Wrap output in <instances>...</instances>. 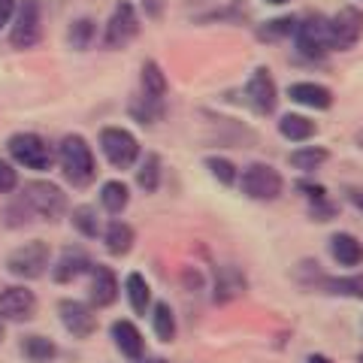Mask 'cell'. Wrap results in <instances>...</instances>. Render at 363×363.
<instances>
[{
    "label": "cell",
    "instance_id": "ee69618b",
    "mask_svg": "<svg viewBox=\"0 0 363 363\" xmlns=\"http://www.w3.org/2000/svg\"><path fill=\"white\" fill-rule=\"evenodd\" d=\"M360 363H363V354H360Z\"/></svg>",
    "mask_w": 363,
    "mask_h": 363
},
{
    "label": "cell",
    "instance_id": "74e56055",
    "mask_svg": "<svg viewBox=\"0 0 363 363\" xmlns=\"http://www.w3.org/2000/svg\"><path fill=\"white\" fill-rule=\"evenodd\" d=\"M143 4V13H145V18H161L164 16V0H140Z\"/></svg>",
    "mask_w": 363,
    "mask_h": 363
},
{
    "label": "cell",
    "instance_id": "7c38bea8",
    "mask_svg": "<svg viewBox=\"0 0 363 363\" xmlns=\"http://www.w3.org/2000/svg\"><path fill=\"white\" fill-rule=\"evenodd\" d=\"M37 315V294L28 285H9L0 291V318L13 324H25Z\"/></svg>",
    "mask_w": 363,
    "mask_h": 363
},
{
    "label": "cell",
    "instance_id": "cb8c5ba5",
    "mask_svg": "<svg viewBox=\"0 0 363 363\" xmlns=\"http://www.w3.org/2000/svg\"><path fill=\"white\" fill-rule=\"evenodd\" d=\"M279 133L291 143H306L318 133V124L312 118L300 116V112H288V116H281V121H279Z\"/></svg>",
    "mask_w": 363,
    "mask_h": 363
},
{
    "label": "cell",
    "instance_id": "6da1fadb",
    "mask_svg": "<svg viewBox=\"0 0 363 363\" xmlns=\"http://www.w3.org/2000/svg\"><path fill=\"white\" fill-rule=\"evenodd\" d=\"M58 164H61V173L64 179L70 182L73 188H88L91 182L97 179V161H94V152L85 136L79 133H67L61 145H58Z\"/></svg>",
    "mask_w": 363,
    "mask_h": 363
},
{
    "label": "cell",
    "instance_id": "d4e9b609",
    "mask_svg": "<svg viewBox=\"0 0 363 363\" xmlns=\"http://www.w3.org/2000/svg\"><path fill=\"white\" fill-rule=\"evenodd\" d=\"M128 203H130V188L121 179H109L100 185V206L109 215H121L128 209Z\"/></svg>",
    "mask_w": 363,
    "mask_h": 363
},
{
    "label": "cell",
    "instance_id": "277c9868",
    "mask_svg": "<svg viewBox=\"0 0 363 363\" xmlns=\"http://www.w3.org/2000/svg\"><path fill=\"white\" fill-rule=\"evenodd\" d=\"M6 152L18 167L33 169V173H45V169H52V164H55L52 145L45 143L40 133H28V130L13 133L6 143Z\"/></svg>",
    "mask_w": 363,
    "mask_h": 363
},
{
    "label": "cell",
    "instance_id": "f1b7e54d",
    "mask_svg": "<svg viewBox=\"0 0 363 363\" xmlns=\"http://www.w3.org/2000/svg\"><path fill=\"white\" fill-rule=\"evenodd\" d=\"M140 82H143V94L145 97H152V100H164L167 97V76H164V70H161V64L157 61H145L143 64Z\"/></svg>",
    "mask_w": 363,
    "mask_h": 363
},
{
    "label": "cell",
    "instance_id": "2e32d148",
    "mask_svg": "<svg viewBox=\"0 0 363 363\" xmlns=\"http://www.w3.org/2000/svg\"><path fill=\"white\" fill-rule=\"evenodd\" d=\"M109 333H112V342H116V348L128 360H136V357L145 354V339L140 333V327H136L133 321H128V318H118V321H112Z\"/></svg>",
    "mask_w": 363,
    "mask_h": 363
},
{
    "label": "cell",
    "instance_id": "8992f818",
    "mask_svg": "<svg viewBox=\"0 0 363 363\" xmlns=\"http://www.w3.org/2000/svg\"><path fill=\"white\" fill-rule=\"evenodd\" d=\"M236 182H240V191L248 200H260V203L279 200L281 191H285V179L269 164H248Z\"/></svg>",
    "mask_w": 363,
    "mask_h": 363
},
{
    "label": "cell",
    "instance_id": "5bb4252c",
    "mask_svg": "<svg viewBox=\"0 0 363 363\" xmlns=\"http://www.w3.org/2000/svg\"><path fill=\"white\" fill-rule=\"evenodd\" d=\"M91 267H94V260H91V255L85 252V248L67 245L64 252H61V257L49 267V272H52L55 285H70V281L82 279L85 272H91Z\"/></svg>",
    "mask_w": 363,
    "mask_h": 363
},
{
    "label": "cell",
    "instance_id": "9c48e42d",
    "mask_svg": "<svg viewBox=\"0 0 363 363\" xmlns=\"http://www.w3.org/2000/svg\"><path fill=\"white\" fill-rule=\"evenodd\" d=\"M327 37H330V52H348L354 49L357 40L363 37V9L357 6H342L333 18H327Z\"/></svg>",
    "mask_w": 363,
    "mask_h": 363
},
{
    "label": "cell",
    "instance_id": "9a60e30c",
    "mask_svg": "<svg viewBox=\"0 0 363 363\" xmlns=\"http://www.w3.org/2000/svg\"><path fill=\"white\" fill-rule=\"evenodd\" d=\"M118 276L112 267H104V264H94L91 267V288H88V306L91 309H109L112 303L118 300Z\"/></svg>",
    "mask_w": 363,
    "mask_h": 363
},
{
    "label": "cell",
    "instance_id": "7bdbcfd3",
    "mask_svg": "<svg viewBox=\"0 0 363 363\" xmlns=\"http://www.w3.org/2000/svg\"><path fill=\"white\" fill-rule=\"evenodd\" d=\"M267 4H272V6H281V4H288V0H267Z\"/></svg>",
    "mask_w": 363,
    "mask_h": 363
},
{
    "label": "cell",
    "instance_id": "f35d334b",
    "mask_svg": "<svg viewBox=\"0 0 363 363\" xmlns=\"http://www.w3.org/2000/svg\"><path fill=\"white\" fill-rule=\"evenodd\" d=\"M16 4H18V0H0V30H4V28L9 25V21H13Z\"/></svg>",
    "mask_w": 363,
    "mask_h": 363
},
{
    "label": "cell",
    "instance_id": "52a82bcc",
    "mask_svg": "<svg viewBox=\"0 0 363 363\" xmlns=\"http://www.w3.org/2000/svg\"><path fill=\"white\" fill-rule=\"evenodd\" d=\"M100 152L116 169H130L140 161V140L124 128H104L100 130Z\"/></svg>",
    "mask_w": 363,
    "mask_h": 363
},
{
    "label": "cell",
    "instance_id": "ffe728a7",
    "mask_svg": "<svg viewBox=\"0 0 363 363\" xmlns=\"http://www.w3.org/2000/svg\"><path fill=\"white\" fill-rule=\"evenodd\" d=\"M136 242V233H133V227L128 221H121V218H112L106 224V230H104V245H106V252L112 257H124V255H130V248Z\"/></svg>",
    "mask_w": 363,
    "mask_h": 363
},
{
    "label": "cell",
    "instance_id": "ac0fdd59",
    "mask_svg": "<svg viewBox=\"0 0 363 363\" xmlns=\"http://www.w3.org/2000/svg\"><path fill=\"white\" fill-rule=\"evenodd\" d=\"M288 97L294 100V104L318 109V112H324V109L333 106V91L327 85H318V82H294L288 88Z\"/></svg>",
    "mask_w": 363,
    "mask_h": 363
},
{
    "label": "cell",
    "instance_id": "d6986e66",
    "mask_svg": "<svg viewBox=\"0 0 363 363\" xmlns=\"http://www.w3.org/2000/svg\"><path fill=\"white\" fill-rule=\"evenodd\" d=\"M318 291L330 294V297H351V300H363V272L357 276H318Z\"/></svg>",
    "mask_w": 363,
    "mask_h": 363
},
{
    "label": "cell",
    "instance_id": "4fadbf2b",
    "mask_svg": "<svg viewBox=\"0 0 363 363\" xmlns=\"http://www.w3.org/2000/svg\"><path fill=\"white\" fill-rule=\"evenodd\" d=\"M245 100H248V106H252L257 116H269V112H276L279 88H276V79H272V73L267 70V67H257V70L252 73V79H248V85H245Z\"/></svg>",
    "mask_w": 363,
    "mask_h": 363
},
{
    "label": "cell",
    "instance_id": "5b68a950",
    "mask_svg": "<svg viewBox=\"0 0 363 363\" xmlns=\"http://www.w3.org/2000/svg\"><path fill=\"white\" fill-rule=\"evenodd\" d=\"M43 40V6L40 0H18L13 25H9V45L18 52L33 49Z\"/></svg>",
    "mask_w": 363,
    "mask_h": 363
},
{
    "label": "cell",
    "instance_id": "7a4b0ae2",
    "mask_svg": "<svg viewBox=\"0 0 363 363\" xmlns=\"http://www.w3.org/2000/svg\"><path fill=\"white\" fill-rule=\"evenodd\" d=\"M4 267L9 276H16L21 281H33V279H40L49 272L52 267V248L45 240H30L25 245H18L13 248V252L6 255L4 260Z\"/></svg>",
    "mask_w": 363,
    "mask_h": 363
},
{
    "label": "cell",
    "instance_id": "b9f144b4",
    "mask_svg": "<svg viewBox=\"0 0 363 363\" xmlns=\"http://www.w3.org/2000/svg\"><path fill=\"white\" fill-rule=\"evenodd\" d=\"M4 333H6V321L0 318V342H4Z\"/></svg>",
    "mask_w": 363,
    "mask_h": 363
},
{
    "label": "cell",
    "instance_id": "e0dca14e",
    "mask_svg": "<svg viewBox=\"0 0 363 363\" xmlns=\"http://www.w3.org/2000/svg\"><path fill=\"white\" fill-rule=\"evenodd\" d=\"M248 288V281L245 276L236 267H218L215 269V291H212V300L224 306V303H230L236 297H242Z\"/></svg>",
    "mask_w": 363,
    "mask_h": 363
},
{
    "label": "cell",
    "instance_id": "3957f363",
    "mask_svg": "<svg viewBox=\"0 0 363 363\" xmlns=\"http://www.w3.org/2000/svg\"><path fill=\"white\" fill-rule=\"evenodd\" d=\"M21 200L28 203V209L33 212V218L43 221H58L67 215V209H70V203H67V194L55 185V182H45V179H33L28 182L25 188H21Z\"/></svg>",
    "mask_w": 363,
    "mask_h": 363
},
{
    "label": "cell",
    "instance_id": "8d00e7d4",
    "mask_svg": "<svg viewBox=\"0 0 363 363\" xmlns=\"http://www.w3.org/2000/svg\"><path fill=\"white\" fill-rule=\"evenodd\" d=\"M336 215V206L327 197H321V200H312V218L315 221H330Z\"/></svg>",
    "mask_w": 363,
    "mask_h": 363
},
{
    "label": "cell",
    "instance_id": "e575fe53",
    "mask_svg": "<svg viewBox=\"0 0 363 363\" xmlns=\"http://www.w3.org/2000/svg\"><path fill=\"white\" fill-rule=\"evenodd\" d=\"M206 169L212 173V179H218V182H221V185H236V179H240L236 167L227 161V157H218V155L206 157Z\"/></svg>",
    "mask_w": 363,
    "mask_h": 363
},
{
    "label": "cell",
    "instance_id": "60d3db41",
    "mask_svg": "<svg viewBox=\"0 0 363 363\" xmlns=\"http://www.w3.org/2000/svg\"><path fill=\"white\" fill-rule=\"evenodd\" d=\"M306 363H330V357H324V354H312Z\"/></svg>",
    "mask_w": 363,
    "mask_h": 363
},
{
    "label": "cell",
    "instance_id": "f546056e",
    "mask_svg": "<svg viewBox=\"0 0 363 363\" xmlns=\"http://www.w3.org/2000/svg\"><path fill=\"white\" fill-rule=\"evenodd\" d=\"M136 185H140L145 194H155L157 185H161V157L155 152H149L140 161V169H136Z\"/></svg>",
    "mask_w": 363,
    "mask_h": 363
},
{
    "label": "cell",
    "instance_id": "83f0119b",
    "mask_svg": "<svg viewBox=\"0 0 363 363\" xmlns=\"http://www.w3.org/2000/svg\"><path fill=\"white\" fill-rule=\"evenodd\" d=\"M327 157H330V152L321 149V145H303V149L288 155V164L300 173H315L321 164H327Z\"/></svg>",
    "mask_w": 363,
    "mask_h": 363
},
{
    "label": "cell",
    "instance_id": "d590c367",
    "mask_svg": "<svg viewBox=\"0 0 363 363\" xmlns=\"http://www.w3.org/2000/svg\"><path fill=\"white\" fill-rule=\"evenodd\" d=\"M18 188V169L0 157V194H16Z\"/></svg>",
    "mask_w": 363,
    "mask_h": 363
},
{
    "label": "cell",
    "instance_id": "d6a6232c",
    "mask_svg": "<svg viewBox=\"0 0 363 363\" xmlns=\"http://www.w3.org/2000/svg\"><path fill=\"white\" fill-rule=\"evenodd\" d=\"M294 30H297V18L294 16H279V18H269L264 28H257V37L267 40V43H276V40L294 37Z\"/></svg>",
    "mask_w": 363,
    "mask_h": 363
},
{
    "label": "cell",
    "instance_id": "8fae6325",
    "mask_svg": "<svg viewBox=\"0 0 363 363\" xmlns=\"http://www.w3.org/2000/svg\"><path fill=\"white\" fill-rule=\"evenodd\" d=\"M58 318H61L64 330L73 339H91L97 333V315L82 300H70V297L61 300L58 303Z\"/></svg>",
    "mask_w": 363,
    "mask_h": 363
},
{
    "label": "cell",
    "instance_id": "ab89813d",
    "mask_svg": "<svg viewBox=\"0 0 363 363\" xmlns=\"http://www.w3.org/2000/svg\"><path fill=\"white\" fill-rule=\"evenodd\" d=\"M130 363H169V360L167 357H149V354H143V357H136Z\"/></svg>",
    "mask_w": 363,
    "mask_h": 363
},
{
    "label": "cell",
    "instance_id": "484cf974",
    "mask_svg": "<svg viewBox=\"0 0 363 363\" xmlns=\"http://www.w3.org/2000/svg\"><path fill=\"white\" fill-rule=\"evenodd\" d=\"M149 312H152V330H155V336L161 339V342H173L176 330H179V327H176V312H173V306L161 300V303H155Z\"/></svg>",
    "mask_w": 363,
    "mask_h": 363
},
{
    "label": "cell",
    "instance_id": "1f68e13d",
    "mask_svg": "<svg viewBox=\"0 0 363 363\" xmlns=\"http://www.w3.org/2000/svg\"><path fill=\"white\" fill-rule=\"evenodd\" d=\"M130 116L133 121H140V124H155V121H161L164 118V100H152V97H133L130 100Z\"/></svg>",
    "mask_w": 363,
    "mask_h": 363
},
{
    "label": "cell",
    "instance_id": "44dd1931",
    "mask_svg": "<svg viewBox=\"0 0 363 363\" xmlns=\"http://www.w3.org/2000/svg\"><path fill=\"white\" fill-rule=\"evenodd\" d=\"M330 255L339 267H360L363 264V242L354 233H333L330 236Z\"/></svg>",
    "mask_w": 363,
    "mask_h": 363
},
{
    "label": "cell",
    "instance_id": "7402d4cb",
    "mask_svg": "<svg viewBox=\"0 0 363 363\" xmlns=\"http://www.w3.org/2000/svg\"><path fill=\"white\" fill-rule=\"evenodd\" d=\"M21 357L28 363H52L58 357V345L52 342L49 336H40V333H30V336H21Z\"/></svg>",
    "mask_w": 363,
    "mask_h": 363
},
{
    "label": "cell",
    "instance_id": "ba28073f",
    "mask_svg": "<svg viewBox=\"0 0 363 363\" xmlns=\"http://www.w3.org/2000/svg\"><path fill=\"white\" fill-rule=\"evenodd\" d=\"M294 40H297V52L303 58L321 61L327 52H330V37H327V18L321 13H309L303 21H297V30H294Z\"/></svg>",
    "mask_w": 363,
    "mask_h": 363
},
{
    "label": "cell",
    "instance_id": "4316f807",
    "mask_svg": "<svg viewBox=\"0 0 363 363\" xmlns=\"http://www.w3.org/2000/svg\"><path fill=\"white\" fill-rule=\"evenodd\" d=\"M94 37H97V25H94V18H88V16L70 21V28H67V45H70L73 52L91 49Z\"/></svg>",
    "mask_w": 363,
    "mask_h": 363
},
{
    "label": "cell",
    "instance_id": "603a6c76",
    "mask_svg": "<svg viewBox=\"0 0 363 363\" xmlns=\"http://www.w3.org/2000/svg\"><path fill=\"white\" fill-rule=\"evenodd\" d=\"M124 294H128L133 315H145L152 309V285L145 281L143 272H130V276L124 279Z\"/></svg>",
    "mask_w": 363,
    "mask_h": 363
},
{
    "label": "cell",
    "instance_id": "30bf717a",
    "mask_svg": "<svg viewBox=\"0 0 363 363\" xmlns=\"http://www.w3.org/2000/svg\"><path fill=\"white\" fill-rule=\"evenodd\" d=\"M140 33V16L130 0H118L112 16L106 21V30H104V45L106 49H124L130 40H136Z\"/></svg>",
    "mask_w": 363,
    "mask_h": 363
},
{
    "label": "cell",
    "instance_id": "836d02e7",
    "mask_svg": "<svg viewBox=\"0 0 363 363\" xmlns=\"http://www.w3.org/2000/svg\"><path fill=\"white\" fill-rule=\"evenodd\" d=\"M30 218H33V212L28 209V203L21 197H16L9 206L0 209V224L4 227H25V224H30Z\"/></svg>",
    "mask_w": 363,
    "mask_h": 363
},
{
    "label": "cell",
    "instance_id": "4dcf8cb0",
    "mask_svg": "<svg viewBox=\"0 0 363 363\" xmlns=\"http://www.w3.org/2000/svg\"><path fill=\"white\" fill-rule=\"evenodd\" d=\"M70 224L73 230L79 236H85V240H94V236L100 233V218H97V209L88 206V203H82V206H76L70 212Z\"/></svg>",
    "mask_w": 363,
    "mask_h": 363
}]
</instances>
